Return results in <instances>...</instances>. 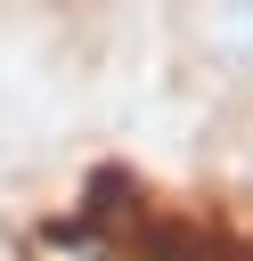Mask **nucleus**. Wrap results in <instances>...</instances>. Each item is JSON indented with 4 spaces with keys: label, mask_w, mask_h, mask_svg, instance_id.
<instances>
[{
    "label": "nucleus",
    "mask_w": 253,
    "mask_h": 261,
    "mask_svg": "<svg viewBox=\"0 0 253 261\" xmlns=\"http://www.w3.org/2000/svg\"><path fill=\"white\" fill-rule=\"evenodd\" d=\"M212 49L237 73H253V0H212Z\"/></svg>",
    "instance_id": "1"
}]
</instances>
